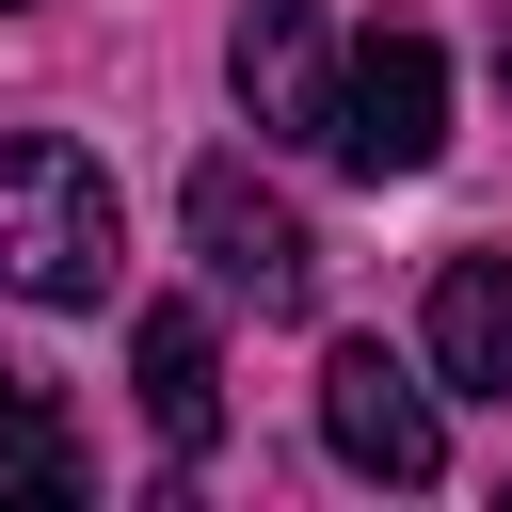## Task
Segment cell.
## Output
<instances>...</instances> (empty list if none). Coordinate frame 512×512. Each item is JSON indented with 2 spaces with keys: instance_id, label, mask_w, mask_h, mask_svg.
<instances>
[{
  "instance_id": "cell-5",
  "label": "cell",
  "mask_w": 512,
  "mask_h": 512,
  "mask_svg": "<svg viewBox=\"0 0 512 512\" xmlns=\"http://www.w3.org/2000/svg\"><path fill=\"white\" fill-rule=\"evenodd\" d=\"M224 80H240V112H256L272 144H320V128H336V16H320V0H240Z\"/></svg>"
},
{
  "instance_id": "cell-4",
  "label": "cell",
  "mask_w": 512,
  "mask_h": 512,
  "mask_svg": "<svg viewBox=\"0 0 512 512\" xmlns=\"http://www.w3.org/2000/svg\"><path fill=\"white\" fill-rule=\"evenodd\" d=\"M320 448H336L352 480H384V496H432V480H448V416H432V384H416L384 336H336V352H320Z\"/></svg>"
},
{
  "instance_id": "cell-1",
  "label": "cell",
  "mask_w": 512,
  "mask_h": 512,
  "mask_svg": "<svg viewBox=\"0 0 512 512\" xmlns=\"http://www.w3.org/2000/svg\"><path fill=\"white\" fill-rule=\"evenodd\" d=\"M0 288L16 304H112L128 288V208L64 128H0Z\"/></svg>"
},
{
  "instance_id": "cell-3",
  "label": "cell",
  "mask_w": 512,
  "mask_h": 512,
  "mask_svg": "<svg viewBox=\"0 0 512 512\" xmlns=\"http://www.w3.org/2000/svg\"><path fill=\"white\" fill-rule=\"evenodd\" d=\"M320 160H352V176H432V160H448V48H432V32H352V48H336V128H320Z\"/></svg>"
},
{
  "instance_id": "cell-9",
  "label": "cell",
  "mask_w": 512,
  "mask_h": 512,
  "mask_svg": "<svg viewBox=\"0 0 512 512\" xmlns=\"http://www.w3.org/2000/svg\"><path fill=\"white\" fill-rule=\"evenodd\" d=\"M496 80H512V16H496Z\"/></svg>"
},
{
  "instance_id": "cell-10",
  "label": "cell",
  "mask_w": 512,
  "mask_h": 512,
  "mask_svg": "<svg viewBox=\"0 0 512 512\" xmlns=\"http://www.w3.org/2000/svg\"><path fill=\"white\" fill-rule=\"evenodd\" d=\"M0 16H16V0H0Z\"/></svg>"
},
{
  "instance_id": "cell-7",
  "label": "cell",
  "mask_w": 512,
  "mask_h": 512,
  "mask_svg": "<svg viewBox=\"0 0 512 512\" xmlns=\"http://www.w3.org/2000/svg\"><path fill=\"white\" fill-rule=\"evenodd\" d=\"M432 384L448 400H512V256H448L432 272Z\"/></svg>"
},
{
  "instance_id": "cell-6",
  "label": "cell",
  "mask_w": 512,
  "mask_h": 512,
  "mask_svg": "<svg viewBox=\"0 0 512 512\" xmlns=\"http://www.w3.org/2000/svg\"><path fill=\"white\" fill-rule=\"evenodd\" d=\"M128 384H144V432L176 464L224 448V336H208V304H144L128 320Z\"/></svg>"
},
{
  "instance_id": "cell-2",
  "label": "cell",
  "mask_w": 512,
  "mask_h": 512,
  "mask_svg": "<svg viewBox=\"0 0 512 512\" xmlns=\"http://www.w3.org/2000/svg\"><path fill=\"white\" fill-rule=\"evenodd\" d=\"M176 224H192V256H208L224 304H256V320H304V304H320V224H304L240 144L176 176Z\"/></svg>"
},
{
  "instance_id": "cell-8",
  "label": "cell",
  "mask_w": 512,
  "mask_h": 512,
  "mask_svg": "<svg viewBox=\"0 0 512 512\" xmlns=\"http://www.w3.org/2000/svg\"><path fill=\"white\" fill-rule=\"evenodd\" d=\"M80 480H96V464H80V432L0 368V496H80Z\"/></svg>"
}]
</instances>
